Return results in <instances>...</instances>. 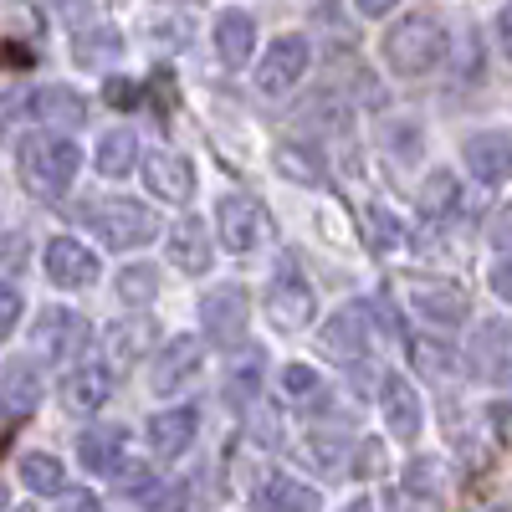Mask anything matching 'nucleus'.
<instances>
[{
  "label": "nucleus",
  "mask_w": 512,
  "mask_h": 512,
  "mask_svg": "<svg viewBox=\"0 0 512 512\" xmlns=\"http://www.w3.org/2000/svg\"><path fill=\"white\" fill-rule=\"evenodd\" d=\"M384 67L400 72V77H425L446 62V26L431 11H415L405 21H395L384 31Z\"/></svg>",
  "instance_id": "nucleus-1"
},
{
  "label": "nucleus",
  "mask_w": 512,
  "mask_h": 512,
  "mask_svg": "<svg viewBox=\"0 0 512 512\" xmlns=\"http://www.w3.org/2000/svg\"><path fill=\"white\" fill-rule=\"evenodd\" d=\"M77 164H82V149L67 139V134H26L21 139V180L31 195H47L57 200L72 180H77Z\"/></svg>",
  "instance_id": "nucleus-2"
},
{
  "label": "nucleus",
  "mask_w": 512,
  "mask_h": 512,
  "mask_svg": "<svg viewBox=\"0 0 512 512\" xmlns=\"http://www.w3.org/2000/svg\"><path fill=\"white\" fill-rule=\"evenodd\" d=\"M82 221H88L103 236V246H113V251H134V246H149L159 236V216L139 200H98V205L82 210Z\"/></svg>",
  "instance_id": "nucleus-3"
},
{
  "label": "nucleus",
  "mask_w": 512,
  "mask_h": 512,
  "mask_svg": "<svg viewBox=\"0 0 512 512\" xmlns=\"http://www.w3.org/2000/svg\"><path fill=\"white\" fill-rule=\"evenodd\" d=\"M308 67H313V47H308V36H297V31H287V36H277L272 47L262 52V62H256V88H262L267 98H282V93H292L297 82L308 77Z\"/></svg>",
  "instance_id": "nucleus-4"
},
{
  "label": "nucleus",
  "mask_w": 512,
  "mask_h": 512,
  "mask_svg": "<svg viewBox=\"0 0 512 512\" xmlns=\"http://www.w3.org/2000/svg\"><path fill=\"white\" fill-rule=\"evenodd\" d=\"M410 313L425 328L451 333V328H461L466 318H472V297H466L456 282H415L410 287Z\"/></svg>",
  "instance_id": "nucleus-5"
},
{
  "label": "nucleus",
  "mask_w": 512,
  "mask_h": 512,
  "mask_svg": "<svg viewBox=\"0 0 512 512\" xmlns=\"http://www.w3.org/2000/svg\"><path fill=\"white\" fill-rule=\"evenodd\" d=\"M88 344H93V328L82 323L77 313H67V308H47V313L36 318V328H31V349H36L41 359L88 354Z\"/></svg>",
  "instance_id": "nucleus-6"
},
{
  "label": "nucleus",
  "mask_w": 512,
  "mask_h": 512,
  "mask_svg": "<svg viewBox=\"0 0 512 512\" xmlns=\"http://www.w3.org/2000/svg\"><path fill=\"white\" fill-rule=\"evenodd\" d=\"M267 313H272V323L277 328H308L313 323V313H318V297H313V287L297 277V267H282L277 277H272V287H267Z\"/></svg>",
  "instance_id": "nucleus-7"
},
{
  "label": "nucleus",
  "mask_w": 512,
  "mask_h": 512,
  "mask_svg": "<svg viewBox=\"0 0 512 512\" xmlns=\"http://www.w3.org/2000/svg\"><path fill=\"white\" fill-rule=\"evenodd\" d=\"M200 318H205V333H210V344H221V349H236L241 338H246V323H251V308H246V292L241 287H216L200 303Z\"/></svg>",
  "instance_id": "nucleus-8"
},
{
  "label": "nucleus",
  "mask_w": 512,
  "mask_h": 512,
  "mask_svg": "<svg viewBox=\"0 0 512 512\" xmlns=\"http://www.w3.org/2000/svg\"><path fill=\"white\" fill-rule=\"evenodd\" d=\"M216 231L231 251H251V246H262L267 241V210L262 200H251V195H226L216 205Z\"/></svg>",
  "instance_id": "nucleus-9"
},
{
  "label": "nucleus",
  "mask_w": 512,
  "mask_h": 512,
  "mask_svg": "<svg viewBox=\"0 0 512 512\" xmlns=\"http://www.w3.org/2000/svg\"><path fill=\"white\" fill-rule=\"evenodd\" d=\"M205 369V354H200V338H169V344L159 349L154 369H149V384L159 395H175L185 390V384H195Z\"/></svg>",
  "instance_id": "nucleus-10"
},
{
  "label": "nucleus",
  "mask_w": 512,
  "mask_h": 512,
  "mask_svg": "<svg viewBox=\"0 0 512 512\" xmlns=\"http://www.w3.org/2000/svg\"><path fill=\"white\" fill-rule=\"evenodd\" d=\"M41 267H47V282L77 292V287H88L98 277V256L72 236H57V241H47V251H41Z\"/></svg>",
  "instance_id": "nucleus-11"
},
{
  "label": "nucleus",
  "mask_w": 512,
  "mask_h": 512,
  "mask_svg": "<svg viewBox=\"0 0 512 512\" xmlns=\"http://www.w3.org/2000/svg\"><path fill=\"white\" fill-rule=\"evenodd\" d=\"M466 169L482 185H502L512 175V128H482V134L466 139Z\"/></svg>",
  "instance_id": "nucleus-12"
},
{
  "label": "nucleus",
  "mask_w": 512,
  "mask_h": 512,
  "mask_svg": "<svg viewBox=\"0 0 512 512\" xmlns=\"http://www.w3.org/2000/svg\"><path fill=\"white\" fill-rule=\"evenodd\" d=\"M472 374L487 384H512V323H482L472 338Z\"/></svg>",
  "instance_id": "nucleus-13"
},
{
  "label": "nucleus",
  "mask_w": 512,
  "mask_h": 512,
  "mask_svg": "<svg viewBox=\"0 0 512 512\" xmlns=\"http://www.w3.org/2000/svg\"><path fill=\"white\" fill-rule=\"evenodd\" d=\"M379 410H384V425L390 436L400 441H415L420 425H425V410H420V395L405 374H384V390H379Z\"/></svg>",
  "instance_id": "nucleus-14"
},
{
  "label": "nucleus",
  "mask_w": 512,
  "mask_h": 512,
  "mask_svg": "<svg viewBox=\"0 0 512 512\" xmlns=\"http://www.w3.org/2000/svg\"><path fill=\"white\" fill-rule=\"evenodd\" d=\"M144 180H149V190H154L159 200H169V205H185V200L195 195V169H190V159L175 154V149L149 154V159H144Z\"/></svg>",
  "instance_id": "nucleus-15"
},
{
  "label": "nucleus",
  "mask_w": 512,
  "mask_h": 512,
  "mask_svg": "<svg viewBox=\"0 0 512 512\" xmlns=\"http://www.w3.org/2000/svg\"><path fill=\"white\" fill-rule=\"evenodd\" d=\"M108 395H113V369H108V364H77V369L62 379V405L77 410V415L103 410Z\"/></svg>",
  "instance_id": "nucleus-16"
},
{
  "label": "nucleus",
  "mask_w": 512,
  "mask_h": 512,
  "mask_svg": "<svg viewBox=\"0 0 512 512\" xmlns=\"http://www.w3.org/2000/svg\"><path fill=\"white\" fill-rule=\"evenodd\" d=\"M195 431H200V415L190 405H175V410H159L149 420V446L164 456V461H180L190 446H195Z\"/></svg>",
  "instance_id": "nucleus-17"
},
{
  "label": "nucleus",
  "mask_w": 512,
  "mask_h": 512,
  "mask_svg": "<svg viewBox=\"0 0 512 512\" xmlns=\"http://www.w3.org/2000/svg\"><path fill=\"white\" fill-rule=\"evenodd\" d=\"M369 344V318L364 308H338L323 328V354H333L338 364H359Z\"/></svg>",
  "instance_id": "nucleus-18"
},
{
  "label": "nucleus",
  "mask_w": 512,
  "mask_h": 512,
  "mask_svg": "<svg viewBox=\"0 0 512 512\" xmlns=\"http://www.w3.org/2000/svg\"><path fill=\"white\" fill-rule=\"evenodd\" d=\"M31 113L47 128H77L82 118H88V98H82L77 88H67V82H52V88H41L31 98Z\"/></svg>",
  "instance_id": "nucleus-19"
},
{
  "label": "nucleus",
  "mask_w": 512,
  "mask_h": 512,
  "mask_svg": "<svg viewBox=\"0 0 512 512\" xmlns=\"http://www.w3.org/2000/svg\"><path fill=\"white\" fill-rule=\"evenodd\" d=\"M169 267L175 272H205L210 267V226L205 221H180L169 231Z\"/></svg>",
  "instance_id": "nucleus-20"
},
{
  "label": "nucleus",
  "mask_w": 512,
  "mask_h": 512,
  "mask_svg": "<svg viewBox=\"0 0 512 512\" xmlns=\"http://www.w3.org/2000/svg\"><path fill=\"white\" fill-rule=\"evenodd\" d=\"M77 456L93 477H113L118 461H123V431L118 425H93V431L77 436Z\"/></svg>",
  "instance_id": "nucleus-21"
},
{
  "label": "nucleus",
  "mask_w": 512,
  "mask_h": 512,
  "mask_svg": "<svg viewBox=\"0 0 512 512\" xmlns=\"http://www.w3.org/2000/svg\"><path fill=\"white\" fill-rule=\"evenodd\" d=\"M216 52L226 67H246L256 52V21L246 11H221L216 16Z\"/></svg>",
  "instance_id": "nucleus-22"
},
{
  "label": "nucleus",
  "mask_w": 512,
  "mask_h": 512,
  "mask_svg": "<svg viewBox=\"0 0 512 512\" xmlns=\"http://www.w3.org/2000/svg\"><path fill=\"white\" fill-rule=\"evenodd\" d=\"M456 205H461V185L451 169H431L425 175V185L415 190V210L425 221H441V216H456Z\"/></svg>",
  "instance_id": "nucleus-23"
},
{
  "label": "nucleus",
  "mask_w": 512,
  "mask_h": 512,
  "mask_svg": "<svg viewBox=\"0 0 512 512\" xmlns=\"http://www.w3.org/2000/svg\"><path fill=\"white\" fill-rule=\"evenodd\" d=\"M93 164H98V175H108V180H123L128 169L139 164V139H134V128H108V134L98 139V154H93Z\"/></svg>",
  "instance_id": "nucleus-24"
},
{
  "label": "nucleus",
  "mask_w": 512,
  "mask_h": 512,
  "mask_svg": "<svg viewBox=\"0 0 512 512\" xmlns=\"http://www.w3.org/2000/svg\"><path fill=\"white\" fill-rule=\"evenodd\" d=\"M282 390H287L292 410H303V415L328 410V384H323L308 364H287V369H282Z\"/></svg>",
  "instance_id": "nucleus-25"
},
{
  "label": "nucleus",
  "mask_w": 512,
  "mask_h": 512,
  "mask_svg": "<svg viewBox=\"0 0 512 512\" xmlns=\"http://www.w3.org/2000/svg\"><path fill=\"white\" fill-rule=\"evenodd\" d=\"M21 482L41 497H62L67 492V466L47 451H31V456H21Z\"/></svg>",
  "instance_id": "nucleus-26"
},
{
  "label": "nucleus",
  "mask_w": 512,
  "mask_h": 512,
  "mask_svg": "<svg viewBox=\"0 0 512 512\" xmlns=\"http://www.w3.org/2000/svg\"><path fill=\"white\" fill-rule=\"evenodd\" d=\"M267 512H323L318 492L297 477H272L267 482Z\"/></svg>",
  "instance_id": "nucleus-27"
},
{
  "label": "nucleus",
  "mask_w": 512,
  "mask_h": 512,
  "mask_svg": "<svg viewBox=\"0 0 512 512\" xmlns=\"http://www.w3.org/2000/svg\"><path fill=\"white\" fill-rule=\"evenodd\" d=\"M154 292H159V267L134 262V267H123V272H118V297H123L128 308H144V303H154Z\"/></svg>",
  "instance_id": "nucleus-28"
},
{
  "label": "nucleus",
  "mask_w": 512,
  "mask_h": 512,
  "mask_svg": "<svg viewBox=\"0 0 512 512\" xmlns=\"http://www.w3.org/2000/svg\"><path fill=\"white\" fill-rule=\"evenodd\" d=\"M108 344H113V359H139L149 344H154V323L149 318H134V323H113V333H108Z\"/></svg>",
  "instance_id": "nucleus-29"
},
{
  "label": "nucleus",
  "mask_w": 512,
  "mask_h": 512,
  "mask_svg": "<svg viewBox=\"0 0 512 512\" xmlns=\"http://www.w3.org/2000/svg\"><path fill=\"white\" fill-rule=\"evenodd\" d=\"M277 169L287 180H303V185H323V164L313 159V149H303V144H282L277 149Z\"/></svg>",
  "instance_id": "nucleus-30"
},
{
  "label": "nucleus",
  "mask_w": 512,
  "mask_h": 512,
  "mask_svg": "<svg viewBox=\"0 0 512 512\" xmlns=\"http://www.w3.org/2000/svg\"><path fill=\"white\" fill-rule=\"evenodd\" d=\"M118 492L123 497H139V502H149L154 492H159V477H154V466H144V461H118Z\"/></svg>",
  "instance_id": "nucleus-31"
},
{
  "label": "nucleus",
  "mask_w": 512,
  "mask_h": 512,
  "mask_svg": "<svg viewBox=\"0 0 512 512\" xmlns=\"http://www.w3.org/2000/svg\"><path fill=\"white\" fill-rule=\"evenodd\" d=\"M36 395H41L36 369H31V364H11V369H6V400H11V410L26 415V410L36 405Z\"/></svg>",
  "instance_id": "nucleus-32"
},
{
  "label": "nucleus",
  "mask_w": 512,
  "mask_h": 512,
  "mask_svg": "<svg viewBox=\"0 0 512 512\" xmlns=\"http://www.w3.org/2000/svg\"><path fill=\"white\" fill-rule=\"evenodd\" d=\"M364 226H369V246H374V251H395V246L405 241L400 221H395V216H390V210H384V205H369Z\"/></svg>",
  "instance_id": "nucleus-33"
},
{
  "label": "nucleus",
  "mask_w": 512,
  "mask_h": 512,
  "mask_svg": "<svg viewBox=\"0 0 512 512\" xmlns=\"http://www.w3.org/2000/svg\"><path fill=\"white\" fill-rule=\"evenodd\" d=\"M21 313H26V303H21V292H16L11 282H0V338H11V333H16Z\"/></svg>",
  "instance_id": "nucleus-34"
},
{
  "label": "nucleus",
  "mask_w": 512,
  "mask_h": 512,
  "mask_svg": "<svg viewBox=\"0 0 512 512\" xmlns=\"http://www.w3.org/2000/svg\"><path fill=\"white\" fill-rule=\"evenodd\" d=\"M344 446H349L344 436H323V431L308 436V451L318 456V466H338V461H344Z\"/></svg>",
  "instance_id": "nucleus-35"
},
{
  "label": "nucleus",
  "mask_w": 512,
  "mask_h": 512,
  "mask_svg": "<svg viewBox=\"0 0 512 512\" xmlns=\"http://www.w3.org/2000/svg\"><path fill=\"white\" fill-rule=\"evenodd\" d=\"M256 384H262V369H256V359H251V369H241V374L231 379V400H236V405L256 400Z\"/></svg>",
  "instance_id": "nucleus-36"
},
{
  "label": "nucleus",
  "mask_w": 512,
  "mask_h": 512,
  "mask_svg": "<svg viewBox=\"0 0 512 512\" xmlns=\"http://www.w3.org/2000/svg\"><path fill=\"white\" fill-rule=\"evenodd\" d=\"M487 282H492V292L502 297V303H512V256H497L492 272H487Z\"/></svg>",
  "instance_id": "nucleus-37"
},
{
  "label": "nucleus",
  "mask_w": 512,
  "mask_h": 512,
  "mask_svg": "<svg viewBox=\"0 0 512 512\" xmlns=\"http://www.w3.org/2000/svg\"><path fill=\"white\" fill-rule=\"evenodd\" d=\"M436 477H441V466H436V461H420V466H410V492H415V487H420V492H436V487H441Z\"/></svg>",
  "instance_id": "nucleus-38"
},
{
  "label": "nucleus",
  "mask_w": 512,
  "mask_h": 512,
  "mask_svg": "<svg viewBox=\"0 0 512 512\" xmlns=\"http://www.w3.org/2000/svg\"><path fill=\"white\" fill-rule=\"evenodd\" d=\"M492 241H497V246L512 256V205H502L497 216H492Z\"/></svg>",
  "instance_id": "nucleus-39"
},
{
  "label": "nucleus",
  "mask_w": 512,
  "mask_h": 512,
  "mask_svg": "<svg viewBox=\"0 0 512 512\" xmlns=\"http://www.w3.org/2000/svg\"><path fill=\"white\" fill-rule=\"evenodd\" d=\"M108 103L134 108V103H139V88H134V82H123V77H113V82H108Z\"/></svg>",
  "instance_id": "nucleus-40"
},
{
  "label": "nucleus",
  "mask_w": 512,
  "mask_h": 512,
  "mask_svg": "<svg viewBox=\"0 0 512 512\" xmlns=\"http://www.w3.org/2000/svg\"><path fill=\"white\" fill-rule=\"evenodd\" d=\"M354 466H359L364 477H374V472H384V451H379L374 441H364V446H359V461H354Z\"/></svg>",
  "instance_id": "nucleus-41"
},
{
  "label": "nucleus",
  "mask_w": 512,
  "mask_h": 512,
  "mask_svg": "<svg viewBox=\"0 0 512 512\" xmlns=\"http://www.w3.org/2000/svg\"><path fill=\"white\" fill-rule=\"evenodd\" d=\"M62 512H103L93 492H62Z\"/></svg>",
  "instance_id": "nucleus-42"
},
{
  "label": "nucleus",
  "mask_w": 512,
  "mask_h": 512,
  "mask_svg": "<svg viewBox=\"0 0 512 512\" xmlns=\"http://www.w3.org/2000/svg\"><path fill=\"white\" fill-rule=\"evenodd\" d=\"M497 52H502V57H512V0L497 11Z\"/></svg>",
  "instance_id": "nucleus-43"
},
{
  "label": "nucleus",
  "mask_w": 512,
  "mask_h": 512,
  "mask_svg": "<svg viewBox=\"0 0 512 512\" xmlns=\"http://www.w3.org/2000/svg\"><path fill=\"white\" fill-rule=\"evenodd\" d=\"M415 354H420V364L431 369V374H446L451 369V359H441L446 349H436V344H415Z\"/></svg>",
  "instance_id": "nucleus-44"
},
{
  "label": "nucleus",
  "mask_w": 512,
  "mask_h": 512,
  "mask_svg": "<svg viewBox=\"0 0 512 512\" xmlns=\"http://www.w3.org/2000/svg\"><path fill=\"white\" fill-rule=\"evenodd\" d=\"M354 6H359V16H390L400 0H354Z\"/></svg>",
  "instance_id": "nucleus-45"
},
{
  "label": "nucleus",
  "mask_w": 512,
  "mask_h": 512,
  "mask_svg": "<svg viewBox=\"0 0 512 512\" xmlns=\"http://www.w3.org/2000/svg\"><path fill=\"white\" fill-rule=\"evenodd\" d=\"M344 512H374V502H364V497H359V502H349Z\"/></svg>",
  "instance_id": "nucleus-46"
},
{
  "label": "nucleus",
  "mask_w": 512,
  "mask_h": 512,
  "mask_svg": "<svg viewBox=\"0 0 512 512\" xmlns=\"http://www.w3.org/2000/svg\"><path fill=\"white\" fill-rule=\"evenodd\" d=\"M0 512H6V487H0Z\"/></svg>",
  "instance_id": "nucleus-47"
}]
</instances>
